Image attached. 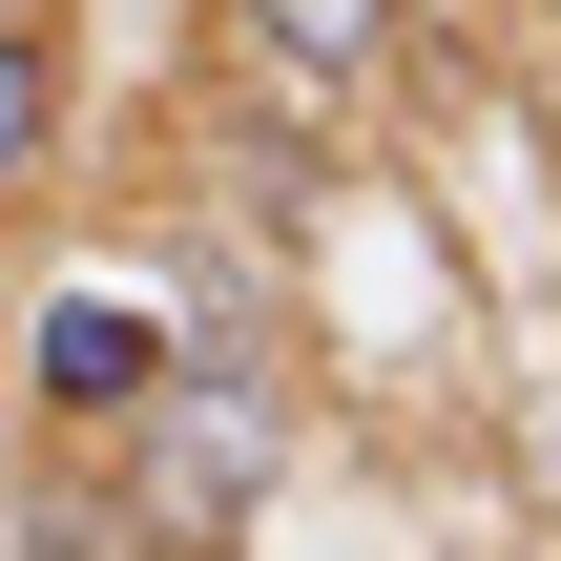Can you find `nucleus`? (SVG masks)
I'll use <instances>...</instances> for the list:
<instances>
[{"label": "nucleus", "mask_w": 561, "mask_h": 561, "mask_svg": "<svg viewBox=\"0 0 561 561\" xmlns=\"http://www.w3.org/2000/svg\"><path fill=\"white\" fill-rule=\"evenodd\" d=\"M229 62H271L291 104H375V62H396V0H229Z\"/></svg>", "instance_id": "nucleus-3"}, {"label": "nucleus", "mask_w": 561, "mask_h": 561, "mask_svg": "<svg viewBox=\"0 0 561 561\" xmlns=\"http://www.w3.org/2000/svg\"><path fill=\"white\" fill-rule=\"evenodd\" d=\"M0 561H146V541H125V500H104V479H83L62 437H42V479H21V520H0Z\"/></svg>", "instance_id": "nucleus-5"}, {"label": "nucleus", "mask_w": 561, "mask_h": 561, "mask_svg": "<svg viewBox=\"0 0 561 561\" xmlns=\"http://www.w3.org/2000/svg\"><path fill=\"white\" fill-rule=\"evenodd\" d=\"M42 146H62V21H42V0H0V208L42 187Z\"/></svg>", "instance_id": "nucleus-4"}, {"label": "nucleus", "mask_w": 561, "mask_h": 561, "mask_svg": "<svg viewBox=\"0 0 561 561\" xmlns=\"http://www.w3.org/2000/svg\"><path fill=\"white\" fill-rule=\"evenodd\" d=\"M146 375H167V312H146V291H42V312H21V396H42V437H125Z\"/></svg>", "instance_id": "nucleus-2"}, {"label": "nucleus", "mask_w": 561, "mask_h": 561, "mask_svg": "<svg viewBox=\"0 0 561 561\" xmlns=\"http://www.w3.org/2000/svg\"><path fill=\"white\" fill-rule=\"evenodd\" d=\"M104 458H125L104 500H125V541H146V561H229V541H250V500L291 479V396H271L250 354L167 333V375H146V416H125Z\"/></svg>", "instance_id": "nucleus-1"}]
</instances>
